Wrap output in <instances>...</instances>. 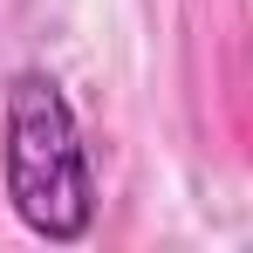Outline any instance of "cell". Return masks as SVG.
Here are the masks:
<instances>
[{"label": "cell", "mask_w": 253, "mask_h": 253, "mask_svg": "<svg viewBox=\"0 0 253 253\" xmlns=\"http://www.w3.org/2000/svg\"><path fill=\"white\" fill-rule=\"evenodd\" d=\"M0 185H7L14 219L35 240H48V247L89 240V226H96V165H89L83 124H76L69 96L48 69H21L7 83Z\"/></svg>", "instance_id": "6da1fadb"}]
</instances>
